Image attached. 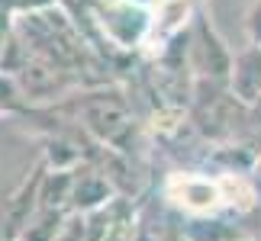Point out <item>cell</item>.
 Returning a JSON list of instances; mask_svg holds the SVG:
<instances>
[{
  "label": "cell",
  "mask_w": 261,
  "mask_h": 241,
  "mask_svg": "<svg viewBox=\"0 0 261 241\" xmlns=\"http://www.w3.org/2000/svg\"><path fill=\"white\" fill-rule=\"evenodd\" d=\"M165 196L171 199V206L184 209L190 216H210L229 206L223 177H206V174H171L165 184Z\"/></svg>",
  "instance_id": "1"
},
{
  "label": "cell",
  "mask_w": 261,
  "mask_h": 241,
  "mask_svg": "<svg viewBox=\"0 0 261 241\" xmlns=\"http://www.w3.org/2000/svg\"><path fill=\"white\" fill-rule=\"evenodd\" d=\"M84 225H87V241H136L139 235L136 216L123 199H113V203L94 209L84 219Z\"/></svg>",
  "instance_id": "2"
},
{
  "label": "cell",
  "mask_w": 261,
  "mask_h": 241,
  "mask_svg": "<svg viewBox=\"0 0 261 241\" xmlns=\"http://www.w3.org/2000/svg\"><path fill=\"white\" fill-rule=\"evenodd\" d=\"M136 241H155V238L148 235V232H142V228H139V235H136Z\"/></svg>",
  "instance_id": "3"
},
{
  "label": "cell",
  "mask_w": 261,
  "mask_h": 241,
  "mask_svg": "<svg viewBox=\"0 0 261 241\" xmlns=\"http://www.w3.org/2000/svg\"><path fill=\"white\" fill-rule=\"evenodd\" d=\"M171 241H184V238H171Z\"/></svg>",
  "instance_id": "4"
}]
</instances>
